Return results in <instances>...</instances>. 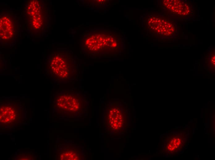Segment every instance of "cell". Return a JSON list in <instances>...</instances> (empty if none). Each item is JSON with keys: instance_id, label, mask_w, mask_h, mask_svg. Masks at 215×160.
<instances>
[{"instance_id": "cell-1", "label": "cell", "mask_w": 215, "mask_h": 160, "mask_svg": "<svg viewBox=\"0 0 215 160\" xmlns=\"http://www.w3.org/2000/svg\"><path fill=\"white\" fill-rule=\"evenodd\" d=\"M46 73L57 83H67L78 79V74L70 54L58 51L52 53L46 62Z\"/></svg>"}, {"instance_id": "cell-2", "label": "cell", "mask_w": 215, "mask_h": 160, "mask_svg": "<svg viewBox=\"0 0 215 160\" xmlns=\"http://www.w3.org/2000/svg\"><path fill=\"white\" fill-rule=\"evenodd\" d=\"M46 6L44 1L28 0L23 6V14L27 29L29 33L39 35L44 32L47 17Z\"/></svg>"}, {"instance_id": "cell-5", "label": "cell", "mask_w": 215, "mask_h": 160, "mask_svg": "<svg viewBox=\"0 0 215 160\" xmlns=\"http://www.w3.org/2000/svg\"><path fill=\"white\" fill-rule=\"evenodd\" d=\"M82 104L79 95L69 92L59 95L56 100V105L59 109L71 112L82 109Z\"/></svg>"}, {"instance_id": "cell-3", "label": "cell", "mask_w": 215, "mask_h": 160, "mask_svg": "<svg viewBox=\"0 0 215 160\" xmlns=\"http://www.w3.org/2000/svg\"><path fill=\"white\" fill-rule=\"evenodd\" d=\"M18 24L16 17L11 11H4L0 14V39L1 43L10 45L16 39Z\"/></svg>"}, {"instance_id": "cell-4", "label": "cell", "mask_w": 215, "mask_h": 160, "mask_svg": "<svg viewBox=\"0 0 215 160\" xmlns=\"http://www.w3.org/2000/svg\"><path fill=\"white\" fill-rule=\"evenodd\" d=\"M165 8L171 15L183 19L190 18L193 14L192 5L184 0L164 1Z\"/></svg>"}]
</instances>
